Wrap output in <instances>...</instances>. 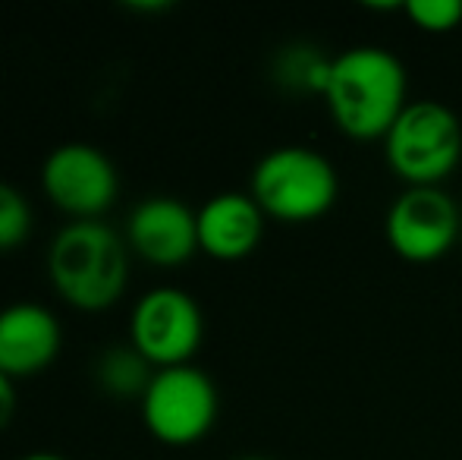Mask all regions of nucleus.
<instances>
[{"label": "nucleus", "instance_id": "obj_3", "mask_svg": "<svg viewBox=\"0 0 462 460\" xmlns=\"http://www.w3.org/2000/svg\"><path fill=\"white\" fill-rule=\"evenodd\" d=\"M337 171L309 146L271 148L252 171V199L280 221H315L337 202Z\"/></svg>", "mask_w": 462, "mask_h": 460}, {"label": "nucleus", "instance_id": "obj_11", "mask_svg": "<svg viewBox=\"0 0 462 460\" xmlns=\"http://www.w3.org/2000/svg\"><path fill=\"white\" fill-rule=\"evenodd\" d=\"M264 233V211L252 192H217L199 209V249L220 262L255 252Z\"/></svg>", "mask_w": 462, "mask_h": 460}, {"label": "nucleus", "instance_id": "obj_16", "mask_svg": "<svg viewBox=\"0 0 462 460\" xmlns=\"http://www.w3.org/2000/svg\"><path fill=\"white\" fill-rule=\"evenodd\" d=\"M16 413V385H13V375L0 372V429L13 419Z\"/></svg>", "mask_w": 462, "mask_h": 460}, {"label": "nucleus", "instance_id": "obj_10", "mask_svg": "<svg viewBox=\"0 0 462 460\" xmlns=\"http://www.w3.org/2000/svg\"><path fill=\"white\" fill-rule=\"evenodd\" d=\"M60 353V322L48 306L19 300L0 309V372L32 375Z\"/></svg>", "mask_w": 462, "mask_h": 460}, {"label": "nucleus", "instance_id": "obj_14", "mask_svg": "<svg viewBox=\"0 0 462 460\" xmlns=\"http://www.w3.org/2000/svg\"><path fill=\"white\" fill-rule=\"evenodd\" d=\"M32 233V205L13 183L0 180V249H13Z\"/></svg>", "mask_w": 462, "mask_h": 460}, {"label": "nucleus", "instance_id": "obj_1", "mask_svg": "<svg viewBox=\"0 0 462 460\" xmlns=\"http://www.w3.org/2000/svg\"><path fill=\"white\" fill-rule=\"evenodd\" d=\"M324 105L349 139H387L396 117L409 105L406 70L400 57L374 44H359L337 54Z\"/></svg>", "mask_w": 462, "mask_h": 460}, {"label": "nucleus", "instance_id": "obj_9", "mask_svg": "<svg viewBox=\"0 0 462 460\" xmlns=\"http://www.w3.org/2000/svg\"><path fill=\"white\" fill-rule=\"evenodd\" d=\"M129 243L154 265H183L199 249V211L177 196H148L129 211Z\"/></svg>", "mask_w": 462, "mask_h": 460}, {"label": "nucleus", "instance_id": "obj_17", "mask_svg": "<svg viewBox=\"0 0 462 460\" xmlns=\"http://www.w3.org/2000/svg\"><path fill=\"white\" fill-rule=\"evenodd\" d=\"M19 460H67V457L57 455V451H29V455L19 457Z\"/></svg>", "mask_w": 462, "mask_h": 460}, {"label": "nucleus", "instance_id": "obj_18", "mask_svg": "<svg viewBox=\"0 0 462 460\" xmlns=\"http://www.w3.org/2000/svg\"><path fill=\"white\" fill-rule=\"evenodd\" d=\"M236 460H271V457H262V455H245V457H236Z\"/></svg>", "mask_w": 462, "mask_h": 460}, {"label": "nucleus", "instance_id": "obj_8", "mask_svg": "<svg viewBox=\"0 0 462 460\" xmlns=\"http://www.w3.org/2000/svg\"><path fill=\"white\" fill-rule=\"evenodd\" d=\"M42 186L57 209L88 221L110 209L120 192V174L92 142H63L44 158Z\"/></svg>", "mask_w": 462, "mask_h": 460}, {"label": "nucleus", "instance_id": "obj_4", "mask_svg": "<svg viewBox=\"0 0 462 460\" xmlns=\"http://www.w3.org/2000/svg\"><path fill=\"white\" fill-rule=\"evenodd\" d=\"M383 148L393 174L409 186H440L462 158V123L444 101H409Z\"/></svg>", "mask_w": 462, "mask_h": 460}, {"label": "nucleus", "instance_id": "obj_12", "mask_svg": "<svg viewBox=\"0 0 462 460\" xmlns=\"http://www.w3.org/2000/svg\"><path fill=\"white\" fill-rule=\"evenodd\" d=\"M152 362L139 353L133 344L107 347L95 362V379L104 391L116 394V398H133V394H145L148 381H152Z\"/></svg>", "mask_w": 462, "mask_h": 460}, {"label": "nucleus", "instance_id": "obj_7", "mask_svg": "<svg viewBox=\"0 0 462 460\" xmlns=\"http://www.w3.org/2000/svg\"><path fill=\"white\" fill-rule=\"evenodd\" d=\"M133 347L158 369L189 362L205 334V319L192 294L180 287H152L129 315Z\"/></svg>", "mask_w": 462, "mask_h": 460}, {"label": "nucleus", "instance_id": "obj_13", "mask_svg": "<svg viewBox=\"0 0 462 460\" xmlns=\"http://www.w3.org/2000/svg\"><path fill=\"white\" fill-rule=\"evenodd\" d=\"M330 67H334V57H324L318 48L309 44H299V48H286L277 61V76L283 80L286 89L292 92H311L321 95L328 92Z\"/></svg>", "mask_w": 462, "mask_h": 460}, {"label": "nucleus", "instance_id": "obj_5", "mask_svg": "<svg viewBox=\"0 0 462 460\" xmlns=\"http://www.w3.org/2000/svg\"><path fill=\"white\" fill-rule=\"evenodd\" d=\"M142 417L154 438L167 445H192L217 419V388L205 369L192 362L164 366L142 394Z\"/></svg>", "mask_w": 462, "mask_h": 460}, {"label": "nucleus", "instance_id": "obj_6", "mask_svg": "<svg viewBox=\"0 0 462 460\" xmlns=\"http://www.w3.org/2000/svg\"><path fill=\"white\" fill-rule=\"evenodd\" d=\"M462 215L440 186H406L387 211V243L400 258L415 265L438 262L459 239Z\"/></svg>", "mask_w": 462, "mask_h": 460}, {"label": "nucleus", "instance_id": "obj_2", "mask_svg": "<svg viewBox=\"0 0 462 460\" xmlns=\"http://www.w3.org/2000/svg\"><path fill=\"white\" fill-rule=\"evenodd\" d=\"M48 271L57 294L76 309H107L126 287V243L97 218L73 221L51 239Z\"/></svg>", "mask_w": 462, "mask_h": 460}, {"label": "nucleus", "instance_id": "obj_15", "mask_svg": "<svg viewBox=\"0 0 462 460\" xmlns=\"http://www.w3.org/2000/svg\"><path fill=\"white\" fill-rule=\"evenodd\" d=\"M406 16L415 23V29L444 35L462 23V0H409Z\"/></svg>", "mask_w": 462, "mask_h": 460}]
</instances>
